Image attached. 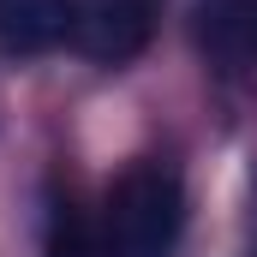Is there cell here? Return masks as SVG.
<instances>
[{"label":"cell","instance_id":"3957f363","mask_svg":"<svg viewBox=\"0 0 257 257\" xmlns=\"http://www.w3.org/2000/svg\"><path fill=\"white\" fill-rule=\"evenodd\" d=\"M150 18L144 0H84V24H78V48L96 60H126L144 48Z\"/></svg>","mask_w":257,"mask_h":257},{"label":"cell","instance_id":"277c9868","mask_svg":"<svg viewBox=\"0 0 257 257\" xmlns=\"http://www.w3.org/2000/svg\"><path fill=\"white\" fill-rule=\"evenodd\" d=\"M197 36L215 60L257 54V0H203L197 6Z\"/></svg>","mask_w":257,"mask_h":257},{"label":"cell","instance_id":"7a4b0ae2","mask_svg":"<svg viewBox=\"0 0 257 257\" xmlns=\"http://www.w3.org/2000/svg\"><path fill=\"white\" fill-rule=\"evenodd\" d=\"M84 0H0V48L6 54H48L78 42Z\"/></svg>","mask_w":257,"mask_h":257},{"label":"cell","instance_id":"5b68a950","mask_svg":"<svg viewBox=\"0 0 257 257\" xmlns=\"http://www.w3.org/2000/svg\"><path fill=\"white\" fill-rule=\"evenodd\" d=\"M48 257H114V251H108V233H96L78 215V203H54V215H48Z\"/></svg>","mask_w":257,"mask_h":257},{"label":"cell","instance_id":"6da1fadb","mask_svg":"<svg viewBox=\"0 0 257 257\" xmlns=\"http://www.w3.org/2000/svg\"><path fill=\"white\" fill-rule=\"evenodd\" d=\"M186 221V192L180 174L162 162H138L120 174V186L108 197V251L114 257H168Z\"/></svg>","mask_w":257,"mask_h":257}]
</instances>
